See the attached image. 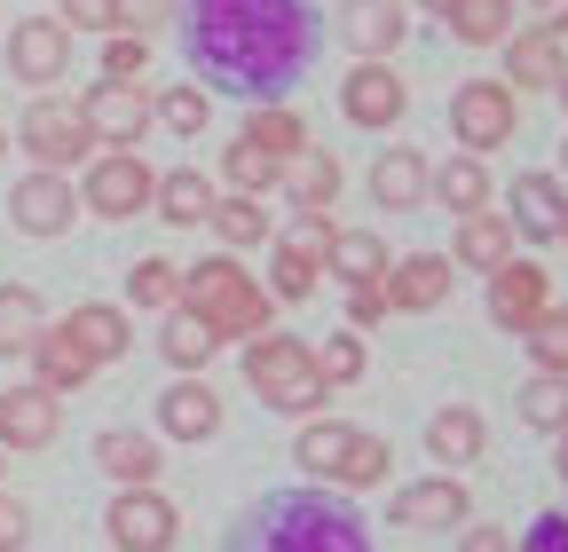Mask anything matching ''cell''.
<instances>
[{
    "label": "cell",
    "mask_w": 568,
    "mask_h": 552,
    "mask_svg": "<svg viewBox=\"0 0 568 552\" xmlns=\"http://www.w3.org/2000/svg\"><path fill=\"white\" fill-rule=\"evenodd\" d=\"M529 552H568V521L552 513V521H537V536H529Z\"/></svg>",
    "instance_id": "51"
},
{
    "label": "cell",
    "mask_w": 568,
    "mask_h": 552,
    "mask_svg": "<svg viewBox=\"0 0 568 552\" xmlns=\"http://www.w3.org/2000/svg\"><path fill=\"white\" fill-rule=\"evenodd\" d=\"M24 536H32V513H24L9 490H0V552H24Z\"/></svg>",
    "instance_id": "49"
},
{
    "label": "cell",
    "mask_w": 568,
    "mask_h": 552,
    "mask_svg": "<svg viewBox=\"0 0 568 552\" xmlns=\"http://www.w3.org/2000/svg\"><path fill=\"white\" fill-rule=\"evenodd\" d=\"M481 442H489V435H481L474 410H443V419L426 427V450H435L443 466H474V458H481Z\"/></svg>",
    "instance_id": "33"
},
{
    "label": "cell",
    "mask_w": 568,
    "mask_h": 552,
    "mask_svg": "<svg viewBox=\"0 0 568 552\" xmlns=\"http://www.w3.org/2000/svg\"><path fill=\"white\" fill-rule=\"evenodd\" d=\"M40 293L32 285H0V356H32V339H40Z\"/></svg>",
    "instance_id": "31"
},
{
    "label": "cell",
    "mask_w": 568,
    "mask_h": 552,
    "mask_svg": "<svg viewBox=\"0 0 568 552\" xmlns=\"http://www.w3.org/2000/svg\"><path fill=\"white\" fill-rule=\"evenodd\" d=\"M316 371H324V387H355V379H364V339H355V331L324 339V348H316Z\"/></svg>",
    "instance_id": "43"
},
{
    "label": "cell",
    "mask_w": 568,
    "mask_h": 552,
    "mask_svg": "<svg viewBox=\"0 0 568 552\" xmlns=\"http://www.w3.org/2000/svg\"><path fill=\"white\" fill-rule=\"evenodd\" d=\"M514 260V222H497V214H466L458 237H450V268H506Z\"/></svg>",
    "instance_id": "23"
},
{
    "label": "cell",
    "mask_w": 568,
    "mask_h": 552,
    "mask_svg": "<svg viewBox=\"0 0 568 552\" xmlns=\"http://www.w3.org/2000/svg\"><path fill=\"white\" fill-rule=\"evenodd\" d=\"M151 119H159V126H174V134H205V119H213V111H205V95H197V88H166V95L151 103Z\"/></svg>",
    "instance_id": "45"
},
{
    "label": "cell",
    "mask_w": 568,
    "mask_h": 552,
    "mask_svg": "<svg viewBox=\"0 0 568 552\" xmlns=\"http://www.w3.org/2000/svg\"><path fill=\"white\" fill-rule=\"evenodd\" d=\"M142 72H151V48H142V32H111V48H103V80L142 88Z\"/></svg>",
    "instance_id": "44"
},
{
    "label": "cell",
    "mask_w": 568,
    "mask_h": 552,
    "mask_svg": "<svg viewBox=\"0 0 568 552\" xmlns=\"http://www.w3.org/2000/svg\"><path fill=\"white\" fill-rule=\"evenodd\" d=\"M261 552H364V529H355L347 505L284 498V505L261 513Z\"/></svg>",
    "instance_id": "4"
},
{
    "label": "cell",
    "mask_w": 568,
    "mask_h": 552,
    "mask_svg": "<svg viewBox=\"0 0 568 552\" xmlns=\"http://www.w3.org/2000/svg\"><path fill=\"white\" fill-rule=\"evenodd\" d=\"M560 103H568V72H560Z\"/></svg>",
    "instance_id": "56"
},
{
    "label": "cell",
    "mask_w": 568,
    "mask_h": 552,
    "mask_svg": "<svg viewBox=\"0 0 568 552\" xmlns=\"http://www.w3.org/2000/svg\"><path fill=\"white\" fill-rule=\"evenodd\" d=\"M103 529H111V544L119 552H174V505L159 498V490H119L111 498V513H103Z\"/></svg>",
    "instance_id": "8"
},
{
    "label": "cell",
    "mask_w": 568,
    "mask_h": 552,
    "mask_svg": "<svg viewBox=\"0 0 568 552\" xmlns=\"http://www.w3.org/2000/svg\"><path fill=\"white\" fill-rule=\"evenodd\" d=\"M95 466L119 481V490H151L159 481V442L134 435V427H111V435H95Z\"/></svg>",
    "instance_id": "21"
},
{
    "label": "cell",
    "mask_w": 568,
    "mask_h": 552,
    "mask_svg": "<svg viewBox=\"0 0 568 552\" xmlns=\"http://www.w3.org/2000/svg\"><path fill=\"white\" fill-rule=\"evenodd\" d=\"M0 466H9V450H0Z\"/></svg>",
    "instance_id": "59"
},
{
    "label": "cell",
    "mask_w": 568,
    "mask_h": 552,
    "mask_svg": "<svg viewBox=\"0 0 568 552\" xmlns=\"http://www.w3.org/2000/svg\"><path fill=\"white\" fill-rule=\"evenodd\" d=\"M552 466H560V481H568V427H560V450H552Z\"/></svg>",
    "instance_id": "53"
},
{
    "label": "cell",
    "mask_w": 568,
    "mask_h": 552,
    "mask_svg": "<svg viewBox=\"0 0 568 552\" xmlns=\"http://www.w3.org/2000/svg\"><path fill=\"white\" fill-rule=\"evenodd\" d=\"M63 331H71V348H80L95 371L134 348V324H126V308H111V300H80V308L63 316Z\"/></svg>",
    "instance_id": "16"
},
{
    "label": "cell",
    "mask_w": 568,
    "mask_h": 552,
    "mask_svg": "<svg viewBox=\"0 0 568 552\" xmlns=\"http://www.w3.org/2000/svg\"><path fill=\"white\" fill-rule=\"evenodd\" d=\"M339 111H347L355 126H395V119H403V80L387 72V63H355L347 88H339Z\"/></svg>",
    "instance_id": "20"
},
{
    "label": "cell",
    "mask_w": 568,
    "mask_h": 552,
    "mask_svg": "<svg viewBox=\"0 0 568 552\" xmlns=\"http://www.w3.org/2000/svg\"><path fill=\"white\" fill-rule=\"evenodd\" d=\"M466 505H474L466 481H458V473H435V481H410V490L387 505V521H395V529H458Z\"/></svg>",
    "instance_id": "14"
},
{
    "label": "cell",
    "mask_w": 568,
    "mask_h": 552,
    "mask_svg": "<svg viewBox=\"0 0 568 552\" xmlns=\"http://www.w3.org/2000/svg\"><path fill=\"white\" fill-rule=\"evenodd\" d=\"M245 379H253V395L276 402V410H316V402H324L316 348H308V339H293V331H261V339H245Z\"/></svg>",
    "instance_id": "3"
},
{
    "label": "cell",
    "mask_w": 568,
    "mask_h": 552,
    "mask_svg": "<svg viewBox=\"0 0 568 552\" xmlns=\"http://www.w3.org/2000/svg\"><path fill=\"white\" fill-rule=\"evenodd\" d=\"M308 40H316L308 0H197L190 9V55L245 95L293 80L308 63Z\"/></svg>",
    "instance_id": "1"
},
{
    "label": "cell",
    "mask_w": 568,
    "mask_h": 552,
    "mask_svg": "<svg viewBox=\"0 0 568 552\" xmlns=\"http://www.w3.org/2000/svg\"><path fill=\"white\" fill-rule=\"evenodd\" d=\"M48 442H55V395L9 387L0 395V450H48Z\"/></svg>",
    "instance_id": "19"
},
{
    "label": "cell",
    "mask_w": 568,
    "mask_h": 552,
    "mask_svg": "<svg viewBox=\"0 0 568 552\" xmlns=\"http://www.w3.org/2000/svg\"><path fill=\"white\" fill-rule=\"evenodd\" d=\"M0 159H9V126H0Z\"/></svg>",
    "instance_id": "55"
},
{
    "label": "cell",
    "mask_w": 568,
    "mask_h": 552,
    "mask_svg": "<svg viewBox=\"0 0 568 552\" xmlns=\"http://www.w3.org/2000/svg\"><path fill=\"white\" fill-rule=\"evenodd\" d=\"M9 72H17L24 88H55V80L71 72V32H63L55 17H24V24L9 32Z\"/></svg>",
    "instance_id": "12"
},
{
    "label": "cell",
    "mask_w": 568,
    "mask_h": 552,
    "mask_svg": "<svg viewBox=\"0 0 568 552\" xmlns=\"http://www.w3.org/2000/svg\"><path fill=\"white\" fill-rule=\"evenodd\" d=\"M159 427L174 442H213V435H222V395H213L205 379H174L159 395Z\"/></svg>",
    "instance_id": "18"
},
{
    "label": "cell",
    "mask_w": 568,
    "mask_h": 552,
    "mask_svg": "<svg viewBox=\"0 0 568 552\" xmlns=\"http://www.w3.org/2000/svg\"><path fill=\"white\" fill-rule=\"evenodd\" d=\"M387 308H403V316H426V308H443L450 300V260L443 253H410V260H395L387 276Z\"/></svg>",
    "instance_id": "17"
},
{
    "label": "cell",
    "mask_w": 568,
    "mask_h": 552,
    "mask_svg": "<svg viewBox=\"0 0 568 552\" xmlns=\"http://www.w3.org/2000/svg\"><path fill=\"white\" fill-rule=\"evenodd\" d=\"M245 143H253V151H268V159L284 166V159H301V151H308V134H301V119H293V111H253V119H245Z\"/></svg>",
    "instance_id": "39"
},
{
    "label": "cell",
    "mask_w": 568,
    "mask_h": 552,
    "mask_svg": "<svg viewBox=\"0 0 568 552\" xmlns=\"http://www.w3.org/2000/svg\"><path fill=\"white\" fill-rule=\"evenodd\" d=\"M222 174H230V190H237V197H268V190L284 182V166H276L268 151H253V143H245V134H237V143H230V159H222Z\"/></svg>",
    "instance_id": "38"
},
{
    "label": "cell",
    "mask_w": 568,
    "mask_h": 552,
    "mask_svg": "<svg viewBox=\"0 0 568 552\" xmlns=\"http://www.w3.org/2000/svg\"><path fill=\"white\" fill-rule=\"evenodd\" d=\"M347 442H355V427H339V419H316V427H301L293 458H301V473L332 481V473H339V458H347Z\"/></svg>",
    "instance_id": "34"
},
{
    "label": "cell",
    "mask_w": 568,
    "mask_h": 552,
    "mask_svg": "<svg viewBox=\"0 0 568 552\" xmlns=\"http://www.w3.org/2000/svg\"><path fill=\"white\" fill-rule=\"evenodd\" d=\"M387 316V285H347V324L364 331V324H379Z\"/></svg>",
    "instance_id": "47"
},
{
    "label": "cell",
    "mask_w": 568,
    "mask_h": 552,
    "mask_svg": "<svg viewBox=\"0 0 568 552\" xmlns=\"http://www.w3.org/2000/svg\"><path fill=\"white\" fill-rule=\"evenodd\" d=\"M174 293H182V268L174 260H134V276H126V300L134 308H174Z\"/></svg>",
    "instance_id": "42"
},
{
    "label": "cell",
    "mask_w": 568,
    "mask_h": 552,
    "mask_svg": "<svg viewBox=\"0 0 568 552\" xmlns=\"http://www.w3.org/2000/svg\"><path fill=\"white\" fill-rule=\"evenodd\" d=\"M506 88H560V72H568V63H560V40L552 32H506Z\"/></svg>",
    "instance_id": "26"
},
{
    "label": "cell",
    "mask_w": 568,
    "mask_h": 552,
    "mask_svg": "<svg viewBox=\"0 0 568 552\" xmlns=\"http://www.w3.org/2000/svg\"><path fill=\"white\" fill-rule=\"evenodd\" d=\"M324 268L339 276V285H379V276H387L395 260H387V237H372V229H332Z\"/></svg>",
    "instance_id": "24"
},
{
    "label": "cell",
    "mask_w": 568,
    "mask_h": 552,
    "mask_svg": "<svg viewBox=\"0 0 568 552\" xmlns=\"http://www.w3.org/2000/svg\"><path fill=\"white\" fill-rule=\"evenodd\" d=\"M63 32H119V0H55Z\"/></svg>",
    "instance_id": "46"
},
{
    "label": "cell",
    "mask_w": 568,
    "mask_h": 552,
    "mask_svg": "<svg viewBox=\"0 0 568 552\" xmlns=\"http://www.w3.org/2000/svg\"><path fill=\"white\" fill-rule=\"evenodd\" d=\"M372 197L387 205V214H410V205L426 197V159H418V151H379V166H372Z\"/></svg>",
    "instance_id": "29"
},
{
    "label": "cell",
    "mask_w": 568,
    "mask_h": 552,
    "mask_svg": "<svg viewBox=\"0 0 568 552\" xmlns=\"http://www.w3.org/2000/svg\"><path fill=\"white\" fill-rule=\"evenodd\" d=\"M32 371H40L32 387H48V395H71V387H88V379H95V364L71 348V331H63V324L32 339Z\"/></svg>",
    "instance_id": "25"
},
{
    "label": "cell",
    "mask_w": 568,
    "mask_h": 552,
    "mask_svg": "<svg viewBox=\"0 0 568 552\" xmlns=\"http://www.w3.org/2000/svg\"><path fill=\"white\" fill-rule=\"evenodd\" d=\"M324 245H332V222H301L293 237H268V300H308L316 276H324Z\"/></svg>",
    "instance_id": "9"
},
{
    "label": "cell",
    "mask_w": 568,
    "mask_h": 552,
    "mask_svg": "<svg viewBox=\"0 0 568 552\" xmlns=\"http://www.w3.org/2000/svg\"><path fill=\"white\" fill-rule=\"evenodd\" d=\"M71 214H80V197H71V174H24L17 190H9V222L24 229V237H63L71 229Z\"/></svg>",
    "instance_id": "11"
},
{
    "label": "cell",
    "mask_w": 568,
    "mask_h": 552,
    "mask_svg": "<svg viewBox=\"0 0 568 552\" xmlns=\"http://www.w3.org/2000/svg\"><path fill=\"white\" fill-rule=\"evenodd\" d=\"M521 419H529V427H545V435H560V427H568V379L537 371V379L521 387Z\"/></svg>",
    "instance_id": "40"
},
{
    "label": "cell",
    "mask_w": 568,
    "mask_h": 552,
    "mask_svg": "<svg viewBox=\"0 0 568 552\" xmlns=\"http://www.w3.org/2000/svg\"><path fill=\"white\" fill-rule=\"evenodd\" d=\"M151 205H159V214H166L174 229H197V222L213 214V182H205L197 166H174V174H159Z\"/></svg>",
    "instance_id": "28"
},
{
    "label": "cell",
    "mask_w": 568,
    "mask_h": 552,
    "mask_svg": "<svg viewBox=\"0 0 568 552\" xmlns=\"http://www.w3.org/2000/svg\"><path fill=\"white\" fill-rule=\"evenodd\" d=\"M529 356H537V371H552V379H568V308H545L529 331Z\"/></svg>",
    "instance_id": "41"
},
{
    "label": "cell",
    "mask_w": 568,
    "mask_h": 552,
    "mask_svg": "<svg viewBox=\"0 0 568 552\" xmlns=\"http://www.w3.org/2000/svg\"><path fill=\"white\" fill-rule=\"evenodd\" d=\"M426 190H435L458 222H466V214H489V197H497V182H489V166H481V159H450L443 174H426Z\"/></svg>",
    "instance_id": "27"
},
{
    "label": "cell",
    "mask_w": 568,
    "mask_h": 552,
    "mask_svg": "<svg viewBox=\"0 0 568 552\" xmlns=\"http://www.w3.org/2000/svg\"><path fill=\"white\" fill-rule=\"evenodd\" d=\"M458 552H514V536H506V529H466Z\"/></svg>",
    "instance_id": "50"
},
{
    "label": "cell",
    "mask_w": 568,
    "mask_h": 552,
    "mask_svg": "<svg viewBox=\"0 0 568 552\" xmlns=\"http://www.w3.org/2000/svg\"><path fill=\"white\" fill-rule=\"evenodd\" d=\"M213 348H222V339H213L190 308H174V316H166V331H159V356H166V364H182V371L213 364Z\"/></svg>",
    "instance_id": "35"
},
{
    "label": "cell",
    "mask_w": 568,
    "mask_h": 552,
    "mask_svg": "<svg viewBox=\"0 0 568 552\" xmlns=\"http://www.w3.org/2000/svg\"><path fill=\"white\" fill-rule=\"evenodd\" d=\"M387 466H395V450L379 442V435H364V427H355V442H347V458H339V490H379V481H387Z\"/></svg>",
    "instance_id": "36"
},
{
    "label": "cell",
    "mask_w": 568,
    "mask_h": 552,
    "mask_svg": "<svg viewBox=\"0 0 568 552\" xmlns=\"http://www.w3.org/2000/svg\"><path fill=\"white\" fill-rule=\"evenodd\" d=\"M332 197H339V166L301 151V166H293V205H301V222H324V214H332Z\"/></svg>",
    "instance_id": "37"
},
{
    "label": "cell",
    "mask_w": 568,
    "mask_h": 552,
    "mask_svg": "<svg viewBox=\"0 0 568 552\" xmlns=\"http://www.w3.org/2000/svg\"><path fill=\"white\" fill-rule=\"evenodd\" d=\"M151 190H159V174L142 166V151H103V159L88 166L80 205H88V214H103V222H126V214L151 205Z\"/></svg>",
    "instance_id": "6"
},
{
    "label": "cell",
    "mask_w": 568,
    "mask_h": 552,
    "mask_svg": "<svg viewBox=\"0 0 568 552\" xmlns=\"http://www.w3.org/2000/svg\"><path fill=\"white\" fill-rule=\"evenodd\" d=\"M466 48H497V40H506L514 32V0H458V9L443 17Z\"/></svg>",
    "instance_id": "32"
},
{
    "label": "cell",
    "mask_w": 568,
    "mask_h": 552,
    "mask_svg": "<svg viewBox=\"0 0 568 552\" xmlns=\"http://www.w3.org/2000/svg\"><path fill=\"white\" fill-rule=\"evenodd\" d=\"M182 308H190L213 339H261V331H276V300L253 285L230 253L182 268Z\"/></svg>",
    "instance_id": "2"
},
{
    "label": "cell",
    "mask_w": 568,
    "mask_h": 552,
    "mask_svg": "<svg viewBox=\"0 0 568 552\" xmlns=\"http://www.w3.org/2000/svg\"><path fill=\"white\" fill-rule=\"evenodd\" d=\"M545 308H552V285H545V268H537V260H506V268H489V324L529 331Z\"/></svg>",
    "instance_id": "13"
},
{
    "label": "cell",
    "mask_w": 568,
    "mask_h": 552,
    "mask_svg": "<svg viewBox=\"0 0 568 552\" xmlns=\"http://www.w3.org/2000/svg\"><path fill=\"white\" fill-rule=\"evenodd\" d=\"M403 24H410L403 0H347V9H339V40L364 55V63H387L403 48Z\"/></svg>",
    "instance_id": "15"
},
{
    "label": "cell",
    "mask_w": 568,
    "mask_h": 552,
    "mask_svg": "<svg viewBox=\"0 0 568 552\" xmlns=\"http://www.w3.org/2000/svg\"><path fill=\"white\" fill-rule=\"evenodd\" d=\"M560 166H568V143H560Z\"/></svg>",
    "instance_id": "57"
},
{
    "label": "cell",
    "mask_w": 568,
    "mask_h": 552,
    "mask_svg": "<svg viewBox=\"0 0 568 552\" xmlns=\"http://www.w3.org/2000/svg\"><path fill=\"white\" fill-rule=\"evenodd\" d=\"M17 143L48 166V174H71L88 151H95V134H88V119H80V103H55V95H40V103H24V119H17Z\"/></svg>",
    "instance_id": "5"
},
{
    "label": "cell",
    "mask_w": 568,
    "mask_h": 552,
    "mask_svg": "<svg viewBox=\"0 0 568 552\" xmlns=\"http://www.w3.org/2000/svg\"><path fill=\"white\" fill-rule=\"evenodd\" d=\"M205 222H213V237H222L230 253H253V245H268V237H276L261 197H213V214H205Z\"/></svg>",
    "instance_id": "30"
},
{
    "label": "cell",
    "mask_w": 568,
    "mask_h": 552,
    "mask_svg": "<svg viewBox=\"0 0 568 552\" xmlns=\"http://www.w3.org/2000/svg\"><path fill=\"white\" fill-rule=\"evenodd\" d=\"M418 9H435V17H450V9H458V0H418Z\"/></svg>",
    "instance_id": "54"
},
{
    "label": "cell",
    "mask_w": 568,
    "mask_h": 552,
    "mask_svg": "<svg viewBox=\"0 0 568 552\" xmlns=\"http://www.w3.org/2000/svg\"><path fill=\"white\" fill-rule=\"evenodd\" d=\"M537 32H552V40L568 32V0H537Z\"/></svg>",
    "instance_id": "52"
},
{
    "label": "cell",
    "mask_w": 568,
    "mask_h": 552,
    "mask_svg": "<svg viewBox=\"0 0 568 552\" xmlns=\"http://www.w3.org/2000/svg\"><path fill=\"white\" fill-rule=\"evenodd\" d=\"M568 197L552 174H514V237H560Z\"/></svg>",
    "instance_id": "22"
},
{
    "label": "cell",
    "mask_w": 568,
    "mask_h": 552,
    "mask_svg": "<svg viewBox=\"0 0 568 552\" xmlns=\"http://www.w3.org/2000/svg\"><path fill=\"white\" fill-rule=\"evenodd\" d=\"M450 126H458L466 159H481V151H497V143H514V88H506V80H466L458 103H450Z\"/></svg>",
    "instance_id": "7"
},
{
    "label": "cell",
    "mask_w": 568,
    "mask_h": 552,
    "mask_svg": "<svg viewBox=\"0 0 568 552\" xmlns=\"http://www.w3.org/2000/svg\"><path fill=\"white\" fill-rule=\"evenodd\" d=\"M80 119H88L95 143L134 151L142 134H151V95H142V88H119V80H103V88H88V95H80Z\"/></svg>",
    "instance_id": "10"
},
{
    "label": "cell",
    "mask_w": 568,
    "mask_h": 552,
    "mask_svg": "<svg viewBox=\"0 0 568 552\" xmlns=\"http://www.w3.org/2000/svg\"><path fill=\"white\" fill-rule=\"evenodd\" d=\"M174 17V0H119V32H151Z\"/></svg>",
    "instance_id": "48"
},
{
    "label": "cell",
    "mask_w": 568,
    "mask_h": 552,
    "mask_svg": "<svg viewBox=\"0 0 568 552\" xmlns=\"http://www.w3.org/2000/svg\"><path fill=\"white\" fill-rule=\"evenodd\" d=\"M560 245H568V222H560Z\"/></svg>",
    "instance_id": "58"
}]
</instances>
